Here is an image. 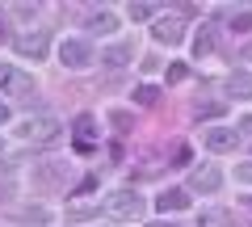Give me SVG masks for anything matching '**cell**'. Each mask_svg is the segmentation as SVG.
Here are the masks:
<instances>
[{
    "label": "cell",
    "mask_w": 252,
    "mask_h": 227,
    "mask_svg": "<svg viewBox=\"0 0 252 227\" xmlns=\"http://www.w3.org/2000/svg\"><path fill=\"white\" fill-rule=\"evenodd\" d=\"M105 215L109 219H122V223H130V219H143V210H147V198L135 190V185H122V190H114V194H105Z\"/></svg>",
    "instance_id": "obj_1"
},
{
    "label": "cell",
    "mask_w": 252,
    "mask_h": 227,
    "mask_svg": "<svg viewBox=\"0 0 252 227\" xmlns=\"http://www.w3.org/2000/svg\"><path fill=\"white\" fill-rule=\"evenodd\" d=\"M0 93L13 97V101H34L38 97V84H34V76L17 72V67H9V64H0Z\"/></svg>",
    "instance_id": "obj_2"
},
{
    "label": "cell",
    "mask_w": 252,
    "mask_h": 227,
    "mask_svg": "<svg viewBox=\"0 0 252 227\" xmlns=\"http://www.w3.org/2000/svg\"><path fill=\"white\" fill-rule=\"evenodd\" d=\"M59 118H51V114H38V118H26L21 122V139H30V143H51V139H59Z\"/></svg>",
    "instance_id": "obj_3"
},
{
    "label": "cell",
    "mask_w": 252,
    "mask_h": 227,
    "mask_svg": "<svg viewBox=\"0 0 252 227\" xmlns=\"http://www.w3.org/2000/svg\"><path fill=\"white\" fill-rule=\"evenodd\" d=\"M59 59H63V67L80 72V67H89V64H93V46L84 42V38H63V46H59Z\"/></svg>",
    "instance_id": "obj_4"
},
{
    "label": "cell",
    "mask_w": 252,
    "mask_h": 227,
    "mask_svg": "<svg viewBox=\"0 0 252 227\" xmlns=\"http://www.w3.org/2000/svg\"><path fill=\"white\" fill-rule=\"evenodd\" d=\"M13 51L21 55V59H46V51H51V38H46V30H34V34H21L17 42H13Z\"/></svg>",
    "instance_id": "obj_5"
},
{
    "label": "cell",
    "mask_w": 252,
    "mask_h": 227,
    "mask_svg": "<svg viewBox=\"0 0 252 227\" xmlns=\"http://www.w3.org/2000/svg\"><path fill=\"white\" fill-rule=\"evenodd\" d=\"M219 185H223V173H219L215 164H198V168L189 173V190L193 194H215Z\"/></svg>",
    "instance_id": "obj_6"
},
{
    "label": "cell",
    "mask_w": 252,
    "mask_h": 227,
    "mask_svg": "<svg viewBox=\"0 0 252 227\" xmlns=\"http://www.w3.org/2000/svg\"><path fill=\"white\" fill-rule=\"evenodd\" d=\"M152 34H156V42H164V46H181L185 42V21H181L177 13H172V17H160Z\"/></svg>",
    "instance_id": "obj_7"
},
{
    "label": "cell",
    "mask_w": 252,
    "mask_h": 227,
    "mask_svg": "<svg viewBox=\"0 0 252 227\" xmlns=\"http://www.w3.org/2000/svg\"><path fill=\"white\" fill-rule=\"evenodd\" d=\"M63 177H67V164H59V160H46V164L34 168V185L38 190H59Z\"/></svg>",
    "instance_id": "obj_8"
},
{
    "label": "cell",
    "mask_w": 252,
    "mask_h": 227,
    "mask_svg": "<svg viewBox=\"0 0 252 227\" xmlns=\"http://www.w3.org/2000/svg\"><path fill=\"white\" fill-rule=\"evenodd\" d=\"M202 143L210 147V152H231L235 143H240V130H231V127H215V130H206V139Z\"/></svg>",
    "instance_id": "obj_9"
},
{
    "label": "cell",
    "mask_w": 252,
    "mask_h": 227,
    "mask_svg": "<svg viewBox=\"0 0 252 227\" xmlns=\"http://www.w3.org/2000/svg\"><path fill=\"white\" fill-rule=\"evenodd\" d=\"M93 143H97V118H93V114H80V118H76V147L89 152Z\"/></svg>",
    "instance_id": "obj_10"
},
{
    "label": "cell",
    "mask_w": 252,
    "mask_h": 227,
    "mask_svg": "<svg viewBox=\"0 0 252 227\" xmlns=\"http://www.w3.org/2000/svg\"><path fill=\"white\" fill-rule=\"evenodd\" d=\"M84 30H89V34H101V38H105V34H114V30H118V17H114L109 9H97V13H89Z\"/></svg>",
    "instance_id": "obj_11"
},
{
    "label": "cell",
    "mask_w": 252,
    "mask_h": 227,
    "mask_svg": "<svg viewBox=\"0 0 252 227\" xmlns=\"http://www.w3.org/2000/svg\"><path fill=\"white\" fill-rule=\"evenodd\" d=\"M227 93L240 101H252V72H231L227 76Z\"/></svg>",
    "instance_id": "obj_12"
},
{
    "label": "cell",
    "mask_w": 252,
    "mask_h": 227,
    "mask_svg": "<svg viewBox=\"0 0 252 227\" xmlns=\"http://www.w3.org/2000/svg\"><path fill=\"white\" fill-rule=\"evenodd\" d=\"M156 206L168 215V210H185L189 206V190H164L160 198H156Z\"/></svg>",
    "instance_id": "obj_13"
},
{
    "label": "cell",
    "mask_w": 252,
    "mask_h": 227,
    "mask_svg": "<svg viewBox=\"0 0 252 227\" xmlns=\"http://www.w3.org/2000/svg\"><path fill=\"white\" fill-rule=\"evenodd\" d=\"M126 13H130V21H152V17H160V4H130V9H126Z\"/></svg>",
    "instance_id": "obj_14"
},
{
    "label": "cell",
    "mask_w": 252,
    "mask_h": 227,
    "mask_svg": "<svg viewBox=\"0 0 252 227\" xmlns=\"http://www.w3.org/2000/svg\"><path fill=\"white\" fill-rule=\"evenodd\" d=\"M231 34H252V13L248 9L231 13Z\"/></svg>",
    "instance_id": "obj_15"
},
{
    "label": "cell",
    "mask_w": 252,
    "mask_h": 227,
    "mask_svg": "<svg viewBox=\"0 0 252 227\" xmlns=\"http://www.w3.org/2000/svg\"><path fill=\"white\" fill-rule=\"evenodd\" d=\"M227 223V210H202L198 215V227H223Z\"/></svg>",
    "instance_id": "obj_16"
},
{
    "label": "cell",
    "mask_w": 252,
    "mask_h": 227,
    "mask_svg": "<svg viewBox=\"0 0 252 227\" xmlns=\"http://www.w3.org/2000/svg\"><path fill=\"white\" fill-rule=\"evenodd\" d=\"M126 59H130V46H114V51H105V59H101V64H109V67H122Z\"/></svg>",
    "instance_id": "obj_17"
},
{
    "label": "cell",
    "mask_w": 252,
    "mask_h": 227,
    "mask_svg": "<svg viewBox=\"0 0 252 227\" xmlns=\"http://www.w3.org/2000/svg\"><path fill=\"white\" fill-rule=\"evenodd\" d=\"M193 51H198V55H210V51H215V34H210L206 26H202V34L193 38Z\"/></svg>",
    "instance_id": "obj_18"
},
{
    "label": "cell",
    "mask_w": 252,
    "mask_h": 227,
    "mask_svg": "<svg viewBox=\"0 0 252 227\" xmlns=\"http://www.w3.org/2000/svg\"><path fill=\"white\" fill-rule=\"evenodd\" d=\"M193 114H198V118H219V114H223V105H219V101H198V105H193Z\"/></svg>",
    "instance_id": "obj_19"
},
{
    "label": "cell",
    "mask_w": 252,
    "mask_h": 227,
    "mask_svg": "<svg viewBox=\"0 0 252 227\" xmlns=\"http://www.w3.org/2000/svg\"><path fill=\"white\" fill-rule=\"evenodd\" d=\"M156 97H160V89H152V84H143V89L135 93V101H139V105H156Z\"/></svg>",
    "instance_id": "obj_20"
},
{
    "label": "cell",
    "mask_w": 252,
    "mask_h": 227,
    "mask_svg": "<svg viewBox=\"0 0 252 227\" xmlns=\"http://www.w3.org/2000/svg\"><path fill=\"white\" fill-rule=\"evenodd\" d=\"M181 80H189V67L185 64H172L168 67V84H181Z\"/></svg>",
    "instance_id": "obj_21"
},
{
    "label": "cell",
    "mask_w": 252,
    "mask_h": 227,
    "mask_svg": "<svg viewBox=\"0 0 252 227\" xmlns=\"http://www.w3.org/2000/svg\"><path fill=\"white\" fill-rule=\"evenodd\" d=\"M109 122H114L118 130H126V127H130V114H122V109H118V114H109Z\"/></svg>",
    "instance_id": "obj_22"
},
{
    "label": "cell",
    "mask_w": 252,
    "mask_h": 227,
    "mask_svg": "<svg viewBox=\"0 0 252 227\" xmlns=\"http://www.w3.org/2000/svg\"><path fill=\"white\" fill-rule=\"evenodd\" d=\"M235 177H240V181H248V185H252V160H244L240 168H235Z\"/></svg>",
    "instance_id": "obj_23"
},
{
    "label": "cell",
    "mask_w": 252,
    "mask_h": 227,
    "mask_svg": "<svg viewBox=\"0 0 252 227\" xmlns=\"http://www.w3.org/2000/svg\"><path fill=\"white\" fill-rule=\"evenodd\" d=\"M240 130H244V135H252V114H248V118H240Z\"/></svg>",
    "instance_id": "obj_24"
},
{
    "label": "cell",
    "mask_w": 252,
    "mask_h": 227,
    "mask_svg": "<svg viewBox=\"0 0 252 227\" xmlns=\"http://www.w3.org/2000/svg\"><path fill=\"white\" fill-rule=\"evenodd\" d=\"M240 55H244V59H248V64H252V42H244V51H240Z\"/></svg>",
    "instance_id": "obj_25"
},
{
    "label": "cell",
    "mask_w": 252,
    "mask_h": 227,
    "mask_svg": "<svg viewBox=\"0 0 252 227\" xmlns=\"http://www.w3.org/2000/svg\"><path fill=\"white\" fill-rule=\"evenodd\" d=\"M0 122H9V109H4V105H0Z\"/></svg>",
    "instance_id": "obj_26"
},
{
    "label": "cell",
    "mask_w": 252,
    "mask_h": 227,
    "mask_svg": "<svg viewBox=\"0 0 252 227\" xmlns=\"http://www.w3.org/2000/svg\"><path fill=\"white\" fill-rule=\"evenodd\" d=\"M147 227H177V223H147Z\"/></svg>",
    "instance_id": "obj_27"
},
{
    "label": "cell",
    "mask_w": 252,
    "mask_h": 227,
    "mask_svg": "<svg viewBox=\"0 0 252 227\" xmlns=\"http://www.w3.org/2000/svg\"><path fill=\"white\" fill-rule=\"evenodd\" d=\"M0 38H4V17H0Z\"/></svg>",
    "instance_id": "obj_28"
}]
</instances>
